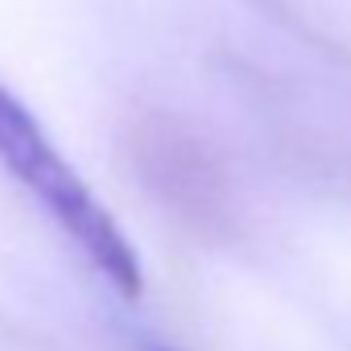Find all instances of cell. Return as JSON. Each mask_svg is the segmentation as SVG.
<instances>
[{"label": "cell", "instance_id": "cell-1", "mask_svg": "<svg viewBox=\"0 0 351 351\" xmlns=\"http://www.w3.org/2000/svg\"><path fill=\"white\" fill-rule=\"evenodd\" d=\"M0 165L46 207V215L120 298L145 293V269L132 240L9 83H0Z\"/></svg>", "mask_w": 351, "mask_h": 351}, {"label": "cell", "instance_id": "cell-2", "mask_svg": "<svg viewBox=\"0 0 351 351\" xmlns=\"http://www.w3.org/2000/svg\"><path fill=\"white\" fill-rule=\"evenodd\" d=\"M128 157L153 203L199 236H223L236 223V195L219 153L186 120L149 112L128 132Z\"/></svg>", "mask_w": 351, "mask_h": 351}, {"label": "cell", "instance_id": "cell-3", "mask_svg": "<svg viewBox=\"0 0 351 351\" xmlns=\"http://www.w3.org/2000/svg\"><path fill=\"white\" fill-rule=\"evenodd\" d=\"M145 351H178V347H165V343H149Z\"/></svg>", "mask_w": 351, "mask_h": 351}]
</instances>
